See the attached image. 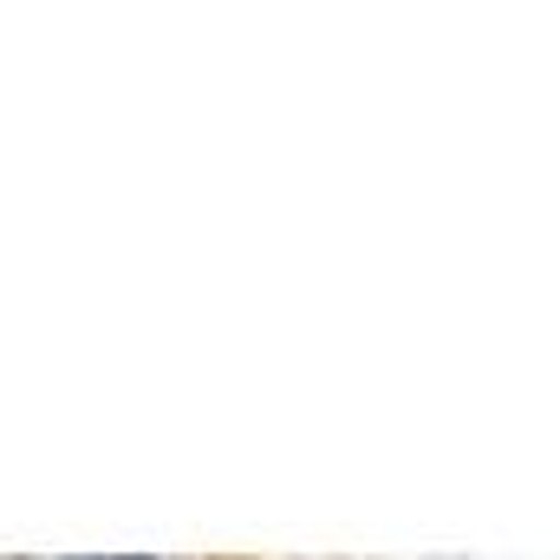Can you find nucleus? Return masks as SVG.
Returning <instances> with one entry per match:
<instances>
[{"label":"nucleus","mask_w":560,"mask_h":560,"mask_svg":"<svg viewBox=\"0 0 560 560\" xmlns=\"http://www.w3.org/2000/svg\"><path fill=\"white\" fill-rule=\"evenodd\" d=\"M79 560H98V555H79Z\"/></svg>","instance_id":"1"}]
</instances>
